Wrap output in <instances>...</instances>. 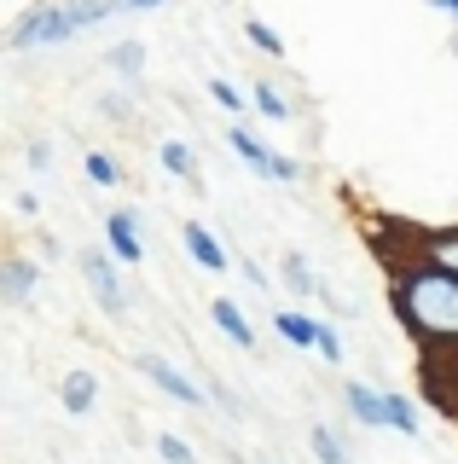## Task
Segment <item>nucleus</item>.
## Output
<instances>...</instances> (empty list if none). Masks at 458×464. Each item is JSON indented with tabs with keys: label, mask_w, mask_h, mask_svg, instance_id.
Returning <instances> with one entry per match:
<instances>
[{
	"label": "nucleus",
	"mask_w": 458,
	"mask_h": 464,
	"mask_svg": "<svg viewBox=\"0 0 458 464\" xmlns=\"http://www.w3.org/2000/svg\"><path fill=\"white\" fill-rule=\"evenodd\" d=\"M342 406H348V418L366 424V430H395L389 389H371V383H360V377H348V383H342Z\"/></svg>",
	"instance_id": "obj_5"
},
{
	"label": "nucleus",
	"mask_w": 458,
	"mask_h": 464,
	"mask_svg": "<svg viewBox=\"0 0 458 464\" xmlns=\"http://www.w3.org/2000/svg\"><path fill=\"white\" fill-rule=\"evenodd\" d=\"M117 267H122V261L110 256V250H99V244H93V250H81V279H88L93 302H99L110 319L128 314V290H122V273H117Z\"/></svg>",
	"instance_id": "obj_4"
},
{
	"label": "nucleus",
	"mask_w": 458,
	"mask_h": 464,
	"mask_svg": "<svg viewBox=\"0 0 458 464\" xmlns=\"http://www.w3.org/2000/svg\"><path fill=\"white\" fill-rule=\"evenodd\" d=\"M389 314L424 354H458V273L424 256L389 261Z\"/></svg>",
	"instance_id": "obj_1"
},
{
	"label": "nucleus",
	"mask_w": 458,
	"mask_h": 464,
	"mask_svg": "<svg viewBox=\"0 0 458 464\" xmlns=\"http://www.w3.org/2000/svg\"><path fill=\"white\" fill-rule=\"evenodd\" d=\"M406 256H424V261H435V267L458 273V227H418Z\"/></svg>",
	"instance_id": "obj_8"
},
{
	"label": "nucleus",
	"mask_w": 458,
	"mask_h": 464,
	"mask_svg": "<svg viewBox=\"0 0 458 464\" xmlns=\"http://www.w3.org/2000/svg\"><path fill=\"white\" fill-rule=\"evenodd\" d=\"M157 163L175 174V180H186L192 192H204V169H197V151L186 140H157Z\"/></svg>",
	"instance_id": "obj_11"
},
{
	"label": "nucleus",
	"mask_w": 458,
	"mask_h": 464,
	"mask_svg": "<svg viewBox=\"0 0 458 464\" xmlns=\"http://www.w3.org/2000/svg\"><path fill=\"white\" fill-rule=\"evenodd\" d=\"M226 145H233V157H238V163H244V169H255V174H262V180H267V169H273V145H267L262 134H250V128L244 122H233V128H226Z\"/></svg>",
	"instance_id": "obj_10"
},
{
	"label": "nucleus",
	"mask_w": 458,
	"mask_h": 464,
	"mask_svg": "<svg viewBox=\"0 0 458 464\" xmlns=\"http://www.w3.org/2000/svg\"><path fill=\"white\" fill-rule=\"evenodd\" d=\"M64 6L76 18V29H99V24L117 18V12H128V0H64Z\"/></svg>",
	"instance_id": "obj_17"
},
{
	"label": "nucleus",
	"mask_w": 458,
	"mask_h": 464,
	"mask_svg": "<svg viewBox=\"0 0 458 464\" xmlns=\"http://www.w3.org/2000/svg\"><path fill=\"white\" fill-rule=\"evenodd\" d=\"M209 319H215V325H221V337H233L238 348H244V354L255 348V325L244 319V308H238L233 296H215V302H209Z\"/></svg>",
	"instance_id": "obj_13"
},
{
	"label": "nucleus",
	"mask_w": 458,
	"mask_h": 464,
	"mask_svg": "<svg viewBox=\"0 0 458 464\" xmlns=\"http://www.w3.org/2000/svg\"><path fill=\"white\" fill-rule=\"evenodd\" d=\"M180 244H186V256H192L204 273H226V267H233V256L221 250V238H215L204 221H186L180 227Z\"/></svg>",
	"instance_id": "obj_9"
},
{
	"label": "nucleus",
	"mask_w": 458,
	"mask_h": 464,
	"mask_svg": "<svg viewBox=\"0 0 458 464\" xmlns=\"http://www.w3.org/2000/svg\"><path fill=\"white\" fill-rule=\"evenodd\" d=\"M81 29L70 18L64 0H35V6H24L18 18L6 29V53H41V47H64V41H76Z\"/></svg>",
	"instance_id": "obj_2"
},
{
	"label": "nucleus",
	"mask_w": 458,
	"mask_h": 464,
	"mask_svg": "<svg viewBox=\"0 0 458 464\" xmlns=\"http://www.w3.org/2000/svg\"><path fill=\"white\" fill-rule=\"evenodd\" d=\"M308 447H313V459H320V464H354V459H348V441H342V430H331V424H313V430H308Z\"/></svg>",
	"instance_id": "obj_16"
},
{
	"label": "nucleus",
	"mask_w": 458,
	"mask_h": 464,
	"mask_svg": "<svg viewBox=\"0 0 458 464\" xmlns=\"http://www.w3.org/2000/svg\"><path fill=\"white\" fill-rule=\"evenodd\" d=\"M209 401L221 406V412H233V418H238V395H233L226 383H215V377H209Z\"/></svg>",
	"instance_id": "obj_28"
},
{
	"label": "nucleus",
	"mask_w": 458,
	"mask_h": 464,
	"mask_svg": "<svg viewBox=\"0 0 458 464\" xmlns=\"http://www.w3.org/2000/svg\"><path fill=\"white\" fill-rule=\"evenodd\" d=\"M93 401H99V377L93 372H64L59 377V406H64L70 418H88Z\"/></svg>",
	"instance_id": "obj_12"
},
{
	"label": "nucleus",
	"mask_w": 458,
	"mask_h": 464,
	"mask_svg": "<svg viewBox=\"0 0 458 464\" xmlns=\"http://www.w3.org/2000/svg\"><path fill=\"white\" fill-rule=\"evenodd\" d=\"M35 285H41V267L30 256H18V250L0 256V302H6V308H24V302L35 296Z\"/></svg>",
	"instance_id": "obj_7"
},
{
	"label": "nucleus",
	"mask_w": 458,
	"mask_h": 464,
	"mask_svg": "<svg viewBox=\"0 0 458 464\" xmlns=\"http://www.w3.org/2000/svg\"><path fill=\"white\" fill-rule=\"evenodd\" d=\"M250 99H255V111H262L267 122H291V116H296V105L279 93V82H255V87H250Z\"/></svg>",
	"instance_id": "obj_18"
},
{
	"label": "nucleus",
	"mask_w": 458,
	"mask_h": 464,
	"mask_svg": "<svg viewBox=\"0 0 458 464\" xmlns=\"http://www.w3.org/2000/svg\"><path fill=\"white\" fill-rule=\"evenodd\" d=\"M273 331L291 348H313V343H320V319H308V314H296V308H273Z\"/></svg>",
	"instance_id": "obj_15"
},
{
	"label": "nucleus",
	"mask_w": 458,
	"mask_h": 464,
	"mask_svg": "<svg viewBox=\"0 0 458 464\" xmlns=\"http://www.w3.org/2000/svg\"><path fill=\"white\" fill-rule=\"evenodd\" d=\"M157 459H163V464H197V447L186 441V435L163 430V435H157Z\"/></svg>",
	"instance_id": "obj_22"
},
{
	"label": "nucleus",
	"mask_w": 458,
	"mask_h": 464,
	"mask_svg": "<svg viewBox=\"0 0 458 464\" xmlns=\"http://www.w3.org/2000/svg\"><path fill=\"white\" fill-rule=\"evenodd\" d=\"M238 273H244V285H250V290H267V273H262V267H255V261H250V256H238Z\"/></svg>",
	"instance_id": "obj_29"
},
{
	"label": "nucleus",
	"mask_w": 458,
	"mask_h": 464,
	"mask_svg": "<svg viewBox=\"0 0 458 464\" xmlns=\"http://www.w3.org/2000/svg\"><path fill=\"white\" fill-rule=\"evenodd\" d=\"M267 180H273V186H296V180H302V163H296V157H273V169H267Z\"/></svg>",
	"instance_id": "obj_26"
},
{
	"label": "nucleus",
	"mask_w": 458,
	"mask_h": 464,
	"mask_svg": "<svg viewBox=\"0 0 458 464\" xmlns=\"http://www.w3.org/2000/svg\"><path fill=\"white\" fill-rule=\"evenodd\" d=\"M447 53H453V58H458V24H453V41H447Z\"/></svg>",
	"instance_id": "obj_32"
},
{
	"label": "nucleus",
	"mask_w": 458,
	"mask_h": 464,
	"mask_svg": "<svg viewBox=\"0 0 458 464\" xmlns=\"http://www.w3.org/2000/svg\"><path fill=\"white\" fill-rule=\"evenodd\" d=\"M157 6H168V0H128V12H157Z\"/></svg>",
	"instance_id": "obj_30"
},
{
	"label": "nucleus",
	"mask_w": 458,
	"mask_h": 464,
	"mask_svg": "<svg viewBox=\"0 0 458 464\" xmlns=\"http://www.w3.org/2000/svg\"><path fill=\"white\" fill-rule=\"evenodd\" d=\"M313 354H325V366H342V337L331 319H320V343H313Z\"/></svg>",
	"instance_id": "obj_25"
},
{
	"label": "nucleus",
	"mask_w": 458,
	"mask_h": 464,
	"mask_svg": "<svg viewBox=\"0 0 458 464\" xmlns=\"http://www.w3.org/2000/svg\"><path fill=\"white\" fill-rule=\"evenodd\" d=\"M81 169H88L93 186H117L122 180V169H117V157H110V151H88V157H81Z\"/></svg>",
	"instance_id": "obj_23"
},
{
	"label": "nucleus",
	"mask_w": 458,
	"mask_h": 464,
	"mask_svg": "<svg viewBox=\"0 0 458 464\" xmlns=\"http://www.w3.org/2000/svg\"><path fill=\"white\" fill-rule=\"evenodd\" d=\"M244 41H250L262 58H284V35H279L267 18H244Z\"/></svg>",
	"instance_id": "obj_21"
},
{
	"label": "nucleus",
	"mask_w": 458,
	"mask_h": 464,
	"mask_svg": "<svg viewBox=\"0 0 458 464\" xmlns=\"http://www.w3.org/2000/svg\"><path fill=\"white\" fill-rule=\"evenodd\" d=\"M134 372L146 377V383H157L168 401H180L186 412H204V406H209V389L197 383L192 372H180V366H168L163 354H151V348H139V354H134Z\"/></svg>",
	"instance_id": "obj_3"
},
{
	"label": "nucleus",
	"mask_w": 458,
	"mask_h": 464,
	"mask_svg": "<svg viewBox=\"0 0 458 464\" xmlns=\"http://www.w3.org/2000/svg\"><path fill=\"white\" fill-rule=\"evenodd\" d=\"M139 209H110L105 215V250L122 261V267H139L146 261V238H139Z\"/></svg>",
	"instance_id": "obj_6"
},
{
	"label": "nucleus",
	"mask_w": 458,
	"mask_h": 464,
	"mask_svg": "<svg viewBox=\"0 0 458 464\" xmlns=\"http://www.w3.org/2000/svg\"><path fill=\"white\" fill-rule=\"evenodd\" d=\"M279 279H284V290H291V296H325L320 273L308 267L302 250H284V256H279Z\"/></svg>",
	"instance_id": "obj_14"
},
{
	"label": "nucleus",
	"mask_w": 458,
	"mask_h": 464,
	"mask_svg": "<svg viewBox=\"0 0 458 464\" xmlns=\"http://www.w3.org/2000/svg\"><path fill=\"white\" fill-rule=\"evenodd\" d=\"M389 406H395V435H412V441H418V430H424L418 406H412L406 395H395V389H389Z\"/></svg>",
	"instance_id": "obj_24"
},
{
	"label": "nucleus",
	"mask_w": 458,
	"mask_h": 464,
	"mask_svg": "<svg viewBox=\"0 0 458 464\" xmlns=\"http://www.w3.org/2000/svg\"><path fill=\"white\" fill-rule=\"evenodd\" d=\"M204 93L215 99V111H226V116H244V111H255V99H250V93H238V87L226 82V76H209Z\"/></svg>",
	"instance_id": "obj_20"
},
{
	"label": "nucleus",
	"mask_w": 458,
	"mask_h": 464,
	"mask_svg": "<svg viewBox=\"0 0 458 464\" xmlns=\"http://www.w3.org/2000/svg\"><path fill=\"white\" fill-rule=\"evenodd\" d=\"M429 6H435V12H447V18L458 24V0H429Z\"/></svg>",
	"instance_id": "obj_31"
},
{
	"label": "nucleus",
	"mask_w": 458,
	"mask_h": 464,
	"mask_svg": "<svg viewBox=\"0 0 458 464\" xmlns=\"http://www.w3.org/2000/svg\"><path fill=\"white\" fill-rule=\"evenodd\" d=\"M255 464H262V459H255Z\"/></svg>",
	"instance_id": "obj_33"
},
{
	"label": "nucleus",
	"mask_w": 458,
	"mask_h": 464,
	"mask_svg": "<svg viewBox=\"0 0 458 464\" xmlns=\"http://www.w3.org/2000/svg\"><path fill=\"white\" fill-rule=\"evenodd\" d=\"M105 64L117 70V76H128V82H139V76H146V47H139V41H117V47L105 53Z\"/></svg>",
	"instance_id": "obj_19"
},
{
	"label": "nucleus",
	"mask_w": 458,
	"mask_h": 464,
	"mask_svg": "<svg viewBox=\"0 0 458 464\" xmlns=\"http://www.w3.org/2000/svg\"><path fill=\"white\" fill-rule=\"evenodd\" d=\"M24 163H30L35 174H41V169H52V145H47V140H30V145H24Z\"/></svg>",
	"instance_id": "obj_27"
}]
</instances>
